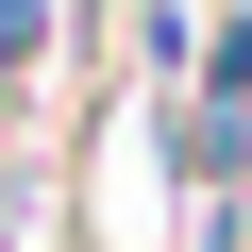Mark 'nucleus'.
I'll list each match as a JSON object with an SVG mask.
<instances>
[{"mask_svg":"<svg viewBox=\"0 0 252 252\" xmlns=\"http://www.w3.org/2000/svg\"><path fill=\"white\" fill-rule=\"evenodd\" d=\"M34 34H51V0H0V67H34Z\"/></svg>","mask_w":252,"mask_h":252,"instance_id":"nucleus-1","label":"nucleus"}]
</instances>
